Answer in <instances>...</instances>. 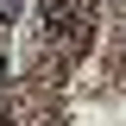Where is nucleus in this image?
<instances>
[{"label":"nucleus","mask_w":126,"mask_h":126,"mask_svg":"<svg viewBox=\"0 0 126 126\" xmlns=\"http://www.w3.org/2000/svg\"><path fill=\"white\" fill-rule=\"evenodd\" d=\"M88 25H94L88 0H44V38H50V44L82 50V44H88Z\"/></svg>","instance_id":"nucleus-1"},{"label":"nucleus","mask_w":126,"mask_h":126,"mask_svg":"<svg viewBox=\"0 0 126 126\" xmlns=\"http://www.w3.org/2000/svg\"><path fill=\"white\" fill-rule=\"evenodd\" d=\"M0 19L13 25V19H19V0H0Z\"/></svg>","instance_id":"nucleus-2"}]
</instances>
